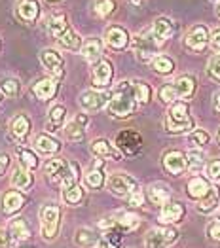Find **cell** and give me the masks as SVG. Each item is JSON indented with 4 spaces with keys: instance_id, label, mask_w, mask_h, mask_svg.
<instances>
[{
    "instance_id": "6da1fadb",
    "label": "cell",
    "mask_w": 220,
    "mask_h": 248,
    "mask_svg": "<svg viewBox=\"0 0 220 248\" xmlns=\"http://www.w3.org/2000/svg\"><path fill=\"white\" fill-rule=\"evenodd\" d=\"M137 97L133 91V82H120L110 95L108 101V112L114 118H129L137 108Z\"/></svg>"
},
{
    "instance_id": "7a4b0ae2",
    "label": "cell",
    "mask_w": 220,
    "mask_h": 248,
    "mask_svg": "<svg viewBox=\"0 0 220 248\" xmlns=\"http://www.w3.org/2000/svg\"><path fill=\"white\" fill-rule=\"evenodd\" d=\"M48 29L51 32V36L59 42V46L67 47V49H78L82 47L80 36L68 27L65 14H51L48 19Z\"/></svg>"
},
{
    "instance_id": "3957f363",
    "label": "cell",
    "mask_w": 220,
    "mask_h": 248,
    "mask_svg": "<svg viewBox=\"0 0 220 248\" xmlns=\"http://www.w3.org/2000/svg\"><path fill=\"white\" fill-rule=\"evenodd\" d=\"M165 129L173 135H180V133H188L194 129V122L190 118V110L188 104L184 101H177L171 104L167 118H165Z\"/></svg>"
},
{
    "instance_id": "277c9868",
    "label": "cell",
    "mask_w": 220,
    "mask_h": 248,
    "mask_svg": "<svg viewBox=\"0 0 220 248\" xmlns=\"http://www.w3.org/2000/svg\"><path fill=\"white\" fill-rule=\"evenodd\" d=\"M196 91L194 76H180L173 83H167L160 89V99L163 103H177L179 99H190Z\"/></svg>"
},
{
    "instance_id": "5b68a950",
    "label": "cell",
    "mask_w": 220,
    "mask_h": 248,
    "mask_svg": "<svg viewBox=\"0 0 220 248\" xmlns=\"http://www.w3.org/2000/svg\"><path fill=\"white\" fill-rule=\"evenodd\" d=\"M61 224V208L57 203H44L40 208V229L46 241H53L57 237Z\"/></svg>"
},
{
    "instance_id": "8992f818",
    "label": "cell",
    "mask_w": 220,
    "mask_h": 248,
    "mask_svg": "<svg viewBox=\"0 0 220 248\" xmlns=\"http://www.w3.org/2000/svg\"><path fill=\"white\" fill-rule=\"evenodd\" d=\"M158 46H160V44L154 38L152 29H148V31H144V32H140V34H135V36H133V42H131V47H133L137 59L142 62L154 61V59L158 57V55H156Z\"/></svg>"
},
{
    "instance_id": "52a82bcc",
    "label": "cell",
    "mask_w": 220,
    "mask_h": 248,
    "mask_svg": "<svg viewBox=\"0 0 220 248\" xmlns=\"http://www.w3.org/2000/svg\"><path fill=\"white\" fill-rule=\"evenodd\" d=\"M179 231L173 226L150 229L144 237V248H169L179 241Z\"/></svg>"
},
{
    "instance_id": "ba28073f",
    "label": "cell",
    "mask_w": 220,
    "mask_h": 248,
    "mask_svg": "<svg viewBox=\"0 0 220 248\" xmlns=\"http://www.w3.org/2000/svg\"><path fill=\"white\" fill-rule=\"evenodd\" d=\"M106 187H108L114 195H118V197H127V199H129L135 191L140 189L139 184H137V180H135L133 176L125 174V172H114V174H110L108 180H106Z\"/></svg>"
},
{
    "instance_id": "9c48e42d",
    "label": "cell",
    "mask_w": 220,
    "mask_h": 248,
    "mask_svg": "<svg viewBox=\"0 0 220 248\" xmlns=\"http://www.w3.org/2000/svg\"><path fill=\"white\" fill-rule=\"evenodd\" d=\"M108 91H99V89H87L80 95V106L84 112H97L104 104H108L110 101Z\"/></svg>"
},
{
    "instance_id": "30bf717a",
    "label": "cell",
    "mask_w": 220,
    "mask_h": 248,
    "mask_svg": "<svg viewBox=\"0 0 220 248\" xmlns=\"http://www.w3.org/2000/svg\"><path fill=\"white\" fill-rule=\"evenodd\" d=\"M42 66L51 74V78L59 80L65 76V61L55 49H42L40 51Z\"/></svg>"
},
{
    "instance_id": "8fae6325",
    "label": "cell",
    "mask_w": 220,
    "mask_h": 248,
    "mask_svg": "<svg viewBox=\"0 0 220 248\" xmlns=\"http://www.w3.org/2000/svg\"><path fill=\"white\" fill-rule=\"evenodd\" d=\"M116 144H118V148H120L123 154L135 155V154H139L140 146H142V137H140L137 131L125 129V131H121L120 135L116 137Z\"/></svg>"
},
{
    "instance_id": "7c38bea8",
    "label": "cell",
    "mask_w": 220,
    "mask_h": 248,
    "mask_svg": "<svg viewBox=\"0 0 220 248\" xmlns=\"http://www.w3.org/2000/svg\"><path fill=\"white\" fill-rule=\"evenodd\" d=\"M211 40V34H209V31H207V27L205 25H194L190 31H188V34H186V46L192 49V51H203L205 47H207V44Z\"/></svg>"
},
{
    "instance_id": "4fadbf2b",
    "label": "cell",
    "mask_w": 220,
    "mask_h": 248,
    "mask_svg": "<svg viewBox=\"0 0 220 248\" xmlns=\"http://www.w3.org/2000/svg\"><path fill=\"white\" fill-rule=\"evenodd\" d=\"M25 205V195L17 191V189H10V191H6L4 195H2V201H0V208H2V212L6 214V216H12V214H16L17 210H21Z\"/></svg>"
},
{
    "instance_id": "5bb4252c",
    "label": "cell",
    "mask_w": 220,
    "mask_h": 248,
    "mask_svg": "<svg viewBox=\"0 0 220 248\" xmlns=\"http://www.w3.org/2000/svg\"><path fill=\"white\" fill-rule=\"evenodd\" d=\"M89 122V118L85 116V114H78L72 122H68V124L65 125V137H67V140H70V142H78L84 139V135H85V125Z\"/></svg>"
},
{
    "instance_id": "9a60e30c",
    "label": "cell",
    "mask_w": 220,
    "mask_h": 248,
    "mask_svg": "<svg viewBox=\"0 0 220 248\" xmlns=\"http://www.w3.org/2000/svg\"><path fill=\"white\" fill-rule=\"evenodd\" d=\"M91 152L95 157L99 159H112V161H120L121 159V152L118 148L110 144L108 140L104 139H99V140H93L91 142Z\"/></svg>"
},
{
    "instance_id": "2e32d148",
    "label": "cell",
    "mask_w": 220,
    "mask_h": 248,
    "mask_svg": "<svg viewBox=\"0 0 220 248\" xmlns=\"http://www.w3.org/2000/svg\"><path fill=\"white\" fill-rule=\"evenodd\" d=\"M163 167L169 174L173 176H179L180 172L186 169V155L179 152V150H171L163 155Z\"/></svg>"
},
{
    "instance_id": "e0dca14e",
    "label": "cell",
    "mask_w": 220,
    "mask_h": 248,
    "mask_svg": "<svg viewBox=\"0 0 220 248\" xmlns=\"http://www.w3.org/2000/svg\"><path fill=\"white\" fill-rule=\"evenodd\" d=\"M184 216V207L180 205L179 201H169L167 205H163L160 212V222L165 226H173L182 220Z\"/></svg>"
},
{
    "instance_id": "ac0fdd59",
    "label": "cell",
    "mask_w": 220,
    "mask_h": 248,
    "mask_svg": "<svg viewBox=\"0 0 220 248\" xmlns=\"http://www.w3.org/2000/svg\"><path fill=\"white\" fill-rule=\"evenodd\" d=\"M112 74H114L112 62L106 61V59H101V61L93 66V83H95L97 87H104V85L110 83Z\"/></svg>"
},
{
    "instance_id": "d6986e66",
    "label": "cell",
    "mask_w": 220,
    "mask_h": 248,
    "mask_svg": "<svg viewBox=\"0 0 220 248\" xmlns=\"http://www.w3.org/2000/svg\"><path fill=\"white\" fill-rule=\"evenodd\" d=\"M29 129H31V122L25 114H17L12 124H10V135L16 142H25L27 135H29Z\"/></svg>"
},
{
    "instance_id": "ffe728a7",
    "label": "cell",
    "mask_w": 220,
    "mask_h": 248,
    "mask_svg": "<svg viewBox=\"0 0 220 248\" xmlns=\"http://www.w3.org/2000/svg\"><path fill=\"white\" fill-rule=\"evenodd\" d=\"M104 42L108 47L112 49H123L127 44H129V34L121 29V27H110L106 32H104Z\"/></svg>"
},
{
    "instance_id": "44dd1931",
    "label": "cell",
    "mask_w": 220,
    "mask_h": 248,
    "mask_svg": "<svg viewBox=\"0 0 220 248\" xmlns=\"http://www.w3.org/2000/svg\"><path fill=\"white\" fill-rule=\"evenodd\" d=\"M68 163H70V161H67V159L55 157V159H50V161L44 165V170H46V174L50 176L51 182L61 184V180H63V176H65V172H67V169H68Z\"/></svg>"
},
{
    "instance_id": "7402d4cb",
    "label": "cell",
    "mask_w": 220,
    "mask_h": 248,
    "mask_svg": "<svg viewBox=\"0 0 220 248\" xmlns=\"http://www.w3.org/2000/svg\"><path fill=\"white\" fill-rule=\"evenodd\" d=\"M173 32H175V25H173V21L167 19V17H158V19L154 21V25H152V34H154V38H156L158 44L165 42L167 38H171Z\"/></svg>"
},
{
    "instance_id": "603a6c76",
    "label": "cell",
    "mask_w": 220,
    "mask_h": 248,
    "mask_svg": "<svg viewBox=\"0 0 220 248\" xmlns=\"http://www.w3.org/2000/svg\"><path fill=\"white\" fill-rule=\"evenodd\" d=\"M84 59L91 64H97L101 61V55H102V44L97 38H89V40L84 42V46L80 47Z\"/></svg>"
},
{
    "instance_id": "cb8c5ba5",
    "label": "cell",
    "mask_w": 220,
    "mask_h": 248,
    "mask_svg": "<svg viewBox=\"0 0 220 248\" xmlns=\"http://www.w3.org/2000/svg\"><path fill=\"white\" fill-rule=\"evenodd\" d=\"M74 243L80 248H97L101 243V237L89 228H80L74 233Z\"/></svg>"
},
{
    "instance_id": "d4e9b609",
    "label": "cell",
    "mask_w": 220,
    "mask_h": 248,
    "mask_svg": "<svg viewBox=\"0 0 220 248\" xmlns=\"http://www.w3.org/2000/svg\"><path fill=\"white\" fill-rule=\"evenodd\" d=\"M186 191H188V197H192L196 201H201L211 191V184L205 178H201V176H194V178H190Z\"/></svg>"
},
{
    "instance_id": "484cf974",
    "label": "cell",
    "mask_w": 220,
    "mask_h": 248,
    "mask_svg": "<svg viewBox=\"0 0 220 248\" xmlns=\"http://www.w3.org/2000/svg\"><path fill=\"white\" fill-rule=\"evenodd\" d=\"M148 197H150V201L154 203V205H167L169 201H171V191H169V187L165 186L163 182H154V184H150L148 186Z\"/></svg>"
},
{
    "instance_id": "4316f807",
    "label": "cell",
    "mask_w": 220,
    "mask_h": 248,
    "mask_svg": "<svg viewBox=\"0 0 220 248\" xmlns=\"http://www.w3.org/2000/svg\"><path fill=\"white\" fill-rule=\"evenodd\" d=\"M57 93V80L55 78H44L40 82H36L34 85V95L40 99V101H50L53 99Z\"/></svg>"
},
{
    "instance_id": "83f0119b",
    "label": "cell",
    "mask_w": 220,
    "mask_h": 248,
    "mask_svg": "<svg viewBox=\"0 0 220 248\" xmlns=\"http://www.w3.org/2000/svg\"><path fill=\"white\" fill-rule=\"evenodd\" d=\"M101 167H102V159L97 157L95 165L85 172V186L87 187H91V189H99V187H102V184H104V172L101 170Z\"/></svg>"
},
{
    "instance_id": "f1b7e54d",
    "label": "cell",
    "mask_w": 220,
    "mask_h": 248,
    "mask_svg": "<svg viewBox=\"0 0 220 248\" xmlns=\"http://www.w3.org/2000/svg\"><path fill=\"white\" fill-rule=\"evenodd\" d=\"M220 203V189L219 186H211V191L203 197L200 201V205H198V212H201V214H209V212H213L215 208L219 207Z\"/></svg>"
},
{
    "instance_id": "f546056e",
    "label": "cell",
    "mask_w": 220,
    "mask_h": 248,
    "mask_svg": "<svg viewBox=\"0 0 220 248\" xmlns=\"http://www.w3.org/2000/svg\"><path fill=\"white\" fill-rule=\"evenodd\" d=\"M65 116H67L65 106H63V104H55V106L50 110V114H48L46 129H48L50 133H53V131L61 129V127H63V122H65Z\"/></svg>"
},
{
    "instance_id": "4dcf8cb0",
    "label": "cell",
    "mask_w": 220,
    "mask_h": 248,
    "mask_svg": "<svg viewBox=\"0 0 220 248\" xmlns=\"http://www.w3.org/2000/svg\"><path fill=\"white\" fill-rule=\"evenodd\" d=\"M17 14L23 21H34L40 14V6L36 0H21L17 4Z\"/></svg>"
},
{
    "instance_id": "1f68e13d",
    "label": "cell",
    "mask_w": 220,
    "mask_h": 248,
    "mask_svg": "<svg viewBox=\"0 0 220 248\" xmlns=\"http://www.w3.org/2000/svg\"><path fill=\"white\" fill-rule=\"evenodd\" d=\"M8 231L12 233V237H14L16 241H27V239L31 237V228H29V224H27L23 218L12 220L10 226H8Z\"/></svg>"
},
{
    "instance_id": "d6a6232c",
    "label": "cell",
    "mask_w": 220,
    "mask_h": 248,
    "mask_svg": "<svg viewBox=\"0 0 220 248\" xmlns=\"http://www.w3.org/2000/svg\"><path fill=\"white\" fill-rule=\"evenodd\" d=\"M34 146H36V150L42 152V154H55V152H59L61 148L59 140H55L50 135H38L36 140H34Z\"/></svg>"
},
{
    "instance_id": "836d02e7",
    "label": "cell",
    "mask_w": 220,
    "mask_h": 248,
    "mask_svg": "<svg viewBox=\"0 0 220 248\" xmlns=\"http://www.w3.org/2000/svg\"><path fill=\"white\" fill-rule=\"evenodd\" d=\"M186 167L192 170V172H200L201 169L205 167V154L200 148H194L186 154Z\"/></svg>"
},
{
    "instance_id": "e575fe53",
    "label": "cell",
    "mask_w": 220,
    "mask_h": 248,
    "mask_svg": "<svg viewBox=\"0 0 220 248\" xmlns=\"http://www.w3.org/2000/svg\"><path fill=\"white\" fill-rule=\"evenodd\" d=\"M33 184V174L29 172V169L19 167L14 170L12 174V186L17 187V189H27V187Z\"/></svg>"
},
{
    "instance_id": "d590c367",
    "label": "cell",
    "mask_w": 220,
    "mask_h": 248,
    "mask_svg": "<svg viewBox=\"0 0 220 248\" xmlns=\"http://www.w3.org/2000/svg\"><path fill=\"white\" fill-rule=\"evenodd\" d=\"M152 68L158 72V74H171L175 70V62L173 59L165 57V55H158L154 61H152Z\"/></svg>"
},
{
    "instance_id": "8d00e7d4",
    "label": "cell",
    "mask_w": 220,
    "mask_h": 248,
    "mask_svg": "<svg viewBox=\"0 0 220 248\" xmlns=\"http://www.w3.org/2000/svg\"><path fill=\"white\" fill-rule=\"evenodd\" d=\"M17 157H19L21 165L25 169H29V170L38 165L36 154H33V150H29V148H17Z\"/></svg>"
},
{
    "instance_id": "74e56055",
    "label": "cell",
    "mask_w": 220,
    "mask_h": 248,
    "mask_svg": "<svg viewBox=\"0 0 220 248\" xmlns=\"http://www.w3.org/2000/svg\"><path fill=\"white\" fill-rule=\"evenodd\" d=\"M133 91H135V97H137V103L139 104H146L148 101H150L152 91H150V87H148V83L146 82L135 80V82H133Z\"/></svg>"
},
{
    "instance_id": "f35d334b",
    "label": "cell",
    "mask_w": 220,
    "mask_h": 248,
    "mask_svg": "<svg viewBox=\"0 0 220 248\" xmlns=\"http://www.w3.org/2000/svg\"><path fill=\"white\" fill-rule=\"evenodd\" d=\"M63 199H65V203H67V205H78L82 199H84V189H82L80 184H76V186L65 189Z\"/></svg>"
},
{
    "instance_id": "ab89813d",
    "label": "cell",
    "mask_w": 220,
    "mask_h": 248,
    "mask_svg": "<svg viewBox=\"0 0 220 248\" xmlns=\"http://www.w3.org/2000/svg\"><path fill=\"white\" fill-rule=\"evenodd\" d=\"M114 8H116L114 0H97V2L93 4V12H95V16H99V17L110 16V14L114 12Z\"/></svg>"
},
{
    "instance_id": "60d3db41",
    "label": "cell",
    "mask_w": 220,
    "mask_h": 248,
    "mask_svg": "<svg viewBox=\"0 0 220 248\" xmlns=\"http://www.w3.org/2000/svg\"><path fill=\"white\" fill-rule=\"evenodd\" d=\"M188 142L201 150L205 144H209V133H207V131H203V129H196V131H192V133H190Z\"/></svg>"
},
{
    "instance_id": "b9f144b4",
    "label": "cell",
    "mask_w": 220,
    "mask_h": 248,
    "mask_svg": "<svg viewBox=\"0 0 220 248\" xmlns=\"http://www.w3.org/2000/svg\"><path fill=\"white\" fill-rule=\"evenodd\" d=\"M0 91L6 95V97H16L19 93V82L14 80V78H6L0 82Z\"/></svg>"
},
{
    "instance_id": "7bdbcfd3",
    "label": "cell",
    "mask_w": 220,
    "mask_h": 248,
    "mask_svg": "<svg viewBox=\"0 0 220 248\" xmlns=\"http://www.w3.org/2000/svg\"><path fill=\"white\" fill-rule=\"evenodd\" d=\"M207 74L213 82H220V53L211 57V61L207 64Z\"/></svg>"
},
{
    "instance_id": "ee69618b",
    "label": "cell",
    "mask_w": 220,
    "mask_h": 248,
    "mask_svg": "<svg viewBox=\"0 0 220 248\" xmlns=\"http://www.w3.org/2000/svg\"><path fill=\"white\" fill-rule=\"evenodd\" d=\"M16 243H17V241L12 237V233L8 231V228L0 229V248H14Z\"/></svg>"
},
{
    "instance_id": "f6af8a7d",
    "label": "cell",
    "mask_w": 220,
    "mask_h": 248,
    "mask_svg": "<svg viewBox=\"0 0 220 248\" xmlns=\"http://www.w3.org/2000/svg\"><path fill=\"white\" fill-rule=\"evenodd\" d=\"M207 174L211 180L219 182L220 180V159H213L209 165H207Z\"/></svg>"
},
{
    "instance_id": "bcb514c9",
    "label": "cell",
    "mask_w": 220,
    "mask_h": 248,
    "mask_svg": "<svg viewBox=\"0 0 220 248\" xmlns=\"http://www.w3.org/2000/svg\"><path fill=\"white\" fill-rule=\"evenodd\" d=\"M207 235H209L211 241H220V222L219 220H215V222H211V224L207 226Z\"/></svg>"
},
{
    "instance_id": "7dc6e473",
    "label": "cell",
    "mask_w": 220,
    "mask_h": 248,
    "mask_svg": "<svg viewBox=\"0 0 220 248\" xmlns=\"http://www.w3.org/2000/svg\"><path fill=\"white\" fill-rule=\"evenodd\" d=\"M209 44H211L213 51L220 53V29H215V31H213V34H211V40H209Z\"/></svg>"
},
{
    "instance_id": "c3c4849f",
    "label": "cell",
    "mask_w": 220,
    "mask_h": 248,
    "mask_svg": "<svg viewBox=\"0 0 220 248\" xmlns=\"http://www.w3.org/2000/svg\"><path fill=\"white\" fill-rule=\"evenodd\" d=\"M142 203H144V195H142V191H135L131 197H129V205L131 207H142Z\"/></svg>"
},
{
    "instance_id": "681fc988",
    "label": "cell",
    "mask_w": 220,
    "mask_h": 248,
    "mask_svg": "<svg viewBox=\"0 0 220 248\" xmlns=\"http://www.w3.org/2000/svg\"><path fill=\"white\" fill-rule=\"evenodd\" d=\"M8 165H10V155H8V154H2V155H0V178L4 176Z\"/></svg>"
},
{
    "instance_id": "f907efd6",
    "label": "cell",
    "mask_w": 220,
    "mask_h": 248,
    "mask_svg": "<svg viewBox=\"0 0 220 248\" xmlns=\"http://www.w3.org/2000/svg\"><path fill=\"white\" fill-rule=\"evenodd\" d=\"M213 106H215L217 112H220V91H217V93L213 95Z\"/></svg>"
},
{
    "instance_id": "816d5d0a",
    "label": "cell",
    "mask_w": 220,
    "mask_h": 248,
    "mask_svg": "<svg viewBox=\"0 0 220 248\" xmlns=\"http://www.w3.org/2000/svg\"><path fill=\"white\" fill-rule=\"evenodd\" d=\"M97 248H116V247H112V245H110L108 241H104V239H102V241L99 243V247H97Z\"/></svg>"
},
{
    "instance_id": "f5cc1de1",
    "label": "cell",
    "mask_w": 220,
    "mask_h": 248,
    "mask_svg": "<svg viewBox=\"0 0 220 248\" xmlns=\"http://www.w3.org/2000/svg\"><path fill=\"white\" fill-rule=\"evenodd\" d=\"M217 14H219V16H220V2H219V4H217Z\"/></svg>"
},
{
    "instance_id": "db71d44e",
    "label": "cell",
    "mask_w": 220,
    "mask_h": 248,
    "mask_svg": "<svg viewBox=\"0 0 220 248\" xmlns=\"http://www.w3.org/2000/svg\"><path fill=\"white\" fill-rule=\"evenodd\" d=\"M217 220H219V222H220V212H219V214H217Z\"/></svg>"
},
{
    "instance_id": "11a10c76",
    "label": "cell",
    "mask_w": 220,
    "mask_h": 248,
    "mask_svg": "<svg viewBox=\"0 0 220 248\" xmlns=\"http://www.w3.org/2000/svg\"><path fill=\"white\" fill-rule=\"evenodd\" d=\"M48 2H59V0H48Z\"/></svg>"
},
{
    "instance_id": "9f6ffc18",
    "label": "cell",
    "mask_w": 220,
    "mask_h": 248,
    "mask_svg": "<svg viewBox=\"0 0 220 248\" xmlns=\"http://www.w3.org/2000/svg\"><path fill=\"white\" fill-rule=\"evenodd\" d=\"M2 95H4V93H2V91H0V101H2Z\"/></svg>"
},
{
    "instance_id": "6f0895ef",
    "label": "cell",
    "mask_w": 220,
    "mask_h": 248,
    "mask_svg": "<svg viewBox=\"0 0 220 248\" xmlns=\"http://www.w3.org/2000/svg\"><path fill=\"white\" fill-rule=\"evenodd\" d=\"M219 142H220V135H219Z\"/></svg>"
}]
</instances>
